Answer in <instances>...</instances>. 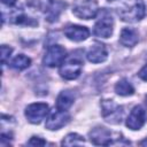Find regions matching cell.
I'll return each mask as SVG.
<instances>
[{
  "mask_svg": "<svg viewBox=\"0 0 147 147\" xmlns=\"http://www.w3.org/2000/svg\"><path fill=\"white\" fill-rule=\"evenodd\" d=\"M119 17L124 22H137L145 16V3L142 0H133L125 3L118 10Z\"/></svg>",
  "mask_w": 147,
  "mask_h": 147,
  "instance_id": "cell-1",
  "label": "cell"
},
{
  "mask_svg": "<svg viewBox=\"0 0 147 147\" xmlns=\"http://www.w3.org/2000/svg\"><path fill=\"white\" fill-rule=\"evenodd\" d=\"M98 9L95 0H78L72 7V13L82 20H90L96 16Z\"/></svg>",
  "mask_w": 147,
  "mask_h": 147,
  "instance_id": "cell-2",
  "label": "cell"
},
{
  "mask_svg": "<svg viewBox=\"0 0 147 147\" xmlns=\"http://www.w3.org/2000/svg\"><path fill=\"white\" fill-rule=\"evenodd\" d=\"M82 61L77 57L70 56V57H65V60L63 61V63L60 67V75L62 78L71 80V79H76L82 71Z\"/></svg>",
  "mask_w": 147,
  "mask_h": 147,
  "instance_id": "cell-3",
  "label": "cell"
},
{
  "mask_svg": "<svg viewBox=\"0 0 147 147\" xmlns=\"http://www.w3.org/2000/svg\"><path fill=\"white\" fill-rule=\"evenodd\" d=\"M102 116L103 118L111 124L121 123L123 116V108L115 103L113 100H103L101 102Z\"/></svg>",
  "mask_w": 147,
  "mask_h": 147,
  "instance_id": "cell-4",
  "label": "cell"
},
{
  "mask_svg": "<svg viewBox=\"0 0 147 147\" xmlns=\"http://www.w3.org/2000/svg\"><path fill=\"white\" fill-rule=\"evenodd\" d=\"M113 26H114V22L111 15L109 14V11L102 10L99 20L94 25V33L98 37L108 38L113 33Z\"/></svg>",
  "mask_w": 147,
  "mask_h": 147,
  "instance_id": "cell-5",
  "label": "cell"
},
{
  "mask_svg": "<svg viewBox=\"0 0 147 147\" xmlns=\"http://www.w3.org/2000/svg\"><path fill=\"white\" fill-rule=\"evenodd\" d=\"M65 57H67L65 49L60 45H53V46L48 47V49L42 59V62L45 65L53 68V67L61 65L63 63V61L65 60Z\"/></svg>",
  "mask_w": 147,
  "mask_h": 147,
  "instance_id": "cell-6",
  "label": "cell"
},
{
  "mask_svg": "<svg viewBox=\"0 0 147 147\" xmlns=\"http://www.w3.org/2000/svg\"><path fill=\"white\" fill-rule=\"evenodd\" d=\"M48 111H49L48 106L46 103H44V102L31 103L25 109V117L28 118V121L30 123L39 124L46 117Z\"/></svg>",
  "mask_w": 147,
  "mask_h": 147,
  "instance_id": "cell-7",
  "label": "cell"
},
{
  "mask_svg": "<svg viewBox=\"0 0 147 147\" xmlns=\"http://www.w3.org/2000/svg\"><path fill=\"white\" fill-rule=\"evenodd\" d=\"M146 121H147L146 110L141 106H136L131 110V113L126 119V126L131 130H139L144 126Z\"/></svg>",
  "mask_w": 147,
  "mask_h": 147,
  "instance_id": "cell-8",
  "label": "cell"
},
{
  "mask_svg": "<svg viewBox=\"0 0 147 147\" xmlns=\"http://www.w3.org/2000/svg\"><path fill=\"white\" fill-rule=\"evenodd\" d=\"M69 119L70 116L67 111L60 109L53 110L46 121V127L48 130H59L62 126H64L69 122Z\"/></svg>",
  "mask_w": 147,
  "mask_h": 147,
  "instance_id": "cell-9",
  "label": "cell"
},
{
  "mask_svg": "<svg viewBox=\"0 0 147 147\" xmlns=\"http://www.w3.org/2000/svg\"><path fill=\"white\" fill-rule=\"evenodd\" d=\"M90 140L94 145H103V146H106V145L113 144L110 131H108L106 127H102V126L94 127L90 132Z\"/></svg>",
  "mask_w": 147,
  "mask_h": 147,
  "instance_id": "cell-10",
  "label": "cell"
},
{
  "mask_svg": "<svg viewBox=\"0 0 147 147\" xmlns=\"http://www.w3.org/2000/svg\"><path fill=\"white\" fill-rule=\"evenodd\" d=\"M107 56H108V53H107V49H106L105 45L99 44V42H95L88 49V52L86 54L87 60L92 63H101V62L106 61Z\"/></svg>",
  "mask_w": 147,
  "mask_h": 147,
  "instance_id": "cell-11",
  "label": "cell"
},
{
  "mask_svg": "<svg viewBox=\"0 0 147 147\" xmlns=\"http://www.w3.org/2000/svg\"><path fill=\"white\" fill-rule=\"evenodd\" d=\"M64 34L70 40L82 41V40H85L90 36V31L85 26H80V25H68L64 29Z\"/></svg>",
  "mask_w": 147,
  "mask_h": 147,
  "instance_id": "cell-12",
  "label": "cell"
},
{
  "mask_svg": "<svg viewBox=\"0 0 147 147\" xmlns=\"http://www.w3.org/2000/svg\"><path fill=\"white\" fill-rule=\"evenodd\" d=\"M65 3L60 1V0H51L48 6L46 7V18L49 22H54L57 20V17L60 16V14L62 13V10L64 9Z\"/></svg>",
  "mask_w": 147,
  "mask_h": 147,
  "instance_id": "cell-13",
  "label": "cell"
},
{
  "mask_svg": "<svg viewBox=\"0 0 147 147\" xmlns=\"http://www.w3.org/2000/svg\"><path fill=\"white\" fill-rule=\"evenodd\" d=\"M75 101V94L71 91H62L56 99V109L67 111Z\"/></svg>",
  "mask_w": 147,
  "mask_h": 147,
  "instance_id": "cell-14",
  "label": "cell"
},
{
  "mask_svg": "<svg viewBox=\"0 0 147 147\" xmlns=\"http://www.w3.org/2000/svg\"><path fill=\"white\" fill-rule=\"evenodd\" d=\"M119 40H121V44L122 45H124L126 47H133L138 42V33L133 29L124 28L121 31Z\"/></svg>",
  "mask_w": 147,
  "mask_h": 147,
  "instance_id": "cell-15",
  "label": "cell"
},
{
  "mask_svg": "<svg viewBox=\"0 0 147 147\" xmlns=\"http://www.w3.org/2000/svg\"><path fill=\"white\" fill-rule=\"evenodd\" d=\"M115 91L117 94L126 96V95H132L134 92L133 86L131 85V83H129V80L126 79H121L116 85H115Z\"/></svg>",
  "mask_w": 147,
  "mask_h": 147,
  "instance_id": "cell-16",
  "label": "cell"
},
{
  "mask_svg": "<svg viewBox=\"0 0 147 147\" xmlns=\"http://www.w3.org/2000/svg\"><path fill=\"white\" fill-rule=\"evenodd\" d=\"M30 63H31V60H30L28 56H25V55H23V54H20V55H17L16 57H14L13 61H11L9 64H10V67H11L13 69H15V70H23V69L28 68V67L30 65Z\"/></svg>",
  "mask_w": 147,
  "mask_h": 147,
  "instance_id": "cell-17",
  "label": "cell"
},
{
  "mask_svg": "<svg viewBox=\"0 0 147 147\" xmlns=\"http://www.w3.org/2000/svg\"><path fill=\"white\" fill-rule=\"evenodd\" d=\"M84 144V138L77 133H70L68 134L63 140L62 145L63 146H72V145H83Z\"/></svg>",
  "mask_w": 147,
  "mask_h": 147,
  "instance_id": "cell-18",
  "label": "cell"
},
{
  "mask_svg": "<svg viewBox=\"0 0 147 147\" xmlns=\"http://www.w3.org/2000/svg\"><path fill=\"white\" fill-rule=\"evenodd\" d=\"M13 23L15 24H25V25H36L37 22H34L32 18L28 17L26 15H24L23 13H17L13 16Z\"/></svg>",
  "mask_w": 147,
  "mask_h": 147,
  "instance_id": "cell-19",
  "label": "cell"
},
{
  "mask_svg": "<svg viewBox=\"0 0 147 147\" xmlns=\"http://www.w3.org/2000/svg\"><path fill=\"white\" fill-rule=\"evenodd\" d=\"M11 51L13 49L10 47L6 46V45L1 46V61H2V63H5L7 61V59H9V56L11 54Z\"/></svg>",
  "mask_w": 147,
  "mask_h": 147,
  "instance_id": "cell-20",
  "label": "cell"
},
{
  "mask_svg": "<svg viewBox=\"0 0 147 147\" xmlns=\"http://www.w3.org/2000/svg\"><path fill=\"white\" fill-rule=\"evenodd\" d=\"M28 145H30V146H44V145H46V141L39 137H32L28 141Z\"/></svg>",
  "mask_w": 147,
  "mask_h": 147,
  "instance_id": "cell-21",
  "label": "cell"
},
{
  "mask_svg": "<svg viewBox=\"0 0 147 147\" xmlns=\"http://www.w3.org/2000/svg\"><path fill=\"white\" fill-rule=\"evenodd\" d=\"M139 77H140L141 79H144V80L147 82V64L139 71Z\"/></svg>",
  "mask_w": 147,
  "mask_h": 147,
  "instance_id": "cell-22",
  "label": "cell"
},
{
  "mask_svg": "<svg viewBox=\"0 0 147 147\" xmlns=\"http://www.w3.org/2000/svg\"><path fill=\"white\" fill-rule=\"evenodd\" d=\"M2 2H3L5 5H7V6L11 7V6H14V5H15L16 0H2Z\"/></svg>",
  "mask_w": 147,
  "mask_h": 147,
  "instance_id": "cell-23",
  "label": "cell"
},
{
  "mask_svg": "<svg viewBox=\"0 0 147 147\" xmlns=\"http://www.w3.org/2000/svg\"><path fill=\"white\" fill-rule=\"evenodd\" d=\"M140 145H141V146H147V138H146L145 140H142V141L140 142Z\"/></svg>",
  "mask_w": 147,
  "mask_h": 147,
  "instance_id": "cell-24",
  "label": "cell"
},
{
  "mask_svg": "<svg viewBox=\"0 0 147 147\" xmlns=\"http://www.w3.org/2000/svg\"><path fill=\"white\" fill-rule=\"evenodd\" d=\"M146 105H147V95H146Z\"/></svg>",
  "mask_w": 147,
  "mask_h": 147,
  "instance_id": "cell-25",
  "label": "cell"
},
{
  "mask_svg": "<svg viewBox=\"0 0 147 147\" xmlns=\"http://www.w3.org/2000/svg\"><path fill=\"white\" fill-rule=\"evenodd\" d=\"M110 1H111V0H110Z\"/></svg>",
  "mask_w": 147,
  "mask_h": 147,
  "instance_id": "cell-26",
  "label": "cell"
}]
</instances>
